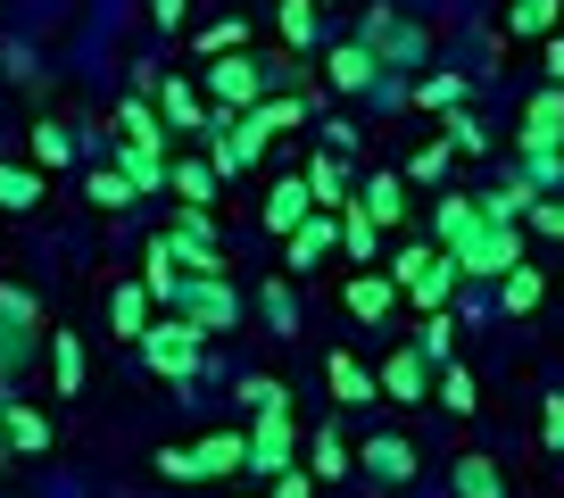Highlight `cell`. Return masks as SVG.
Listing matches in <instances>:
<instances>
[{"instance_id": "1", "label": "cell", "mask_w": 564, "mask_h": 498, "mask_svg": "<svg viewBox=\"0 0 564 498\" xmlns=\"http://www.w3.org/2000/svg\"><path fill=\"white\" fill-rule=\"evenodd\" d=\"M141 366H150V374H166V382H192V374L208 366V333H199L192 316L150 324V333H141Z\"/></svg>"}, {"instance_id": "2", "label": "cell", "mask_w": 564, "mask_h": 498, "mask_svg": "<svg viewBox=\"0 0 564 498\" xmlns=\"http://www.w3.org/2000/svg\"><path fill=\"white\" fill-rule=\"evenodd\" d=\"M448 258H457V274H507V267H523V241H514V225H498V216H474V225L448 241Z\"/></svg>"}, {"instance_id": "3", "label": "cell", "mask_w": 564, "mask_h": 498, "mask_svg": "<svg viewBox=\"0 0 564 498\" xmlns=\"http://www.w3.org/2000/svg\"><path fill=\"white\" fill-rule=\"evenodd\" d=\"M175 307L199 324V333H232V324H241V300H232V283H225V274H183Z\"/></svg>"}, {"instance_id": "4", "label": "cell", "mask_w": 564, "mask_h": 498, "mask_svg": "<svg viewBox=\"0 0 564 498\" xmlns=\"http://www.w3.org/2000/svg\"><path fill=\"white\" fill-rule=\"evenodd\" d=\"M514 150H523V159H547V150H564V84H547V91H531V100H523Z\"/></svg>"}, {"instance_id": "5", "label": "cell", "mask_w": 564, "mask_h": 498, "mask_svg": "<svg viewBox=\"0 0 564 498\" xmlns=\"http://www.w3.org/2000/svg\"><path fill=\"white\" fill-rule=\"evenodd\" d=\"M265 91H274V75H265L258 58H241V51H225V58L208 67V100H216V108H258Z\"/></svg>"}, {"instance_id": "6", "label": "cell", "mask_w": 564, "mask_h": 498, "mask_svg": "<svg viewBox=\"0 0 564 498\" xmlns=\"http://www.w3.org/2000/svg\"><path fill=\"white\" fill-rule=\"evenodd\" d=\"M291 448H300L291 408H265L258 424H249V474H291Z\"/></svg>"}, {"instance_id": "7", "label": "cell", "mask_w": 564, "mask_h": 498, "mask_svg": "<svg viewBox=\"0 0 564 498\" xmlns=\"http://www.w3.org/2000/svg\"><path fill=\"white\" fill-rule=\"evenodd\" d=\"M382 391L406 399V408H415V399H432V357H423V349H390V357H382Z\"/></svg>"}, {"instance_id": "8", "label": "cell", "mask_w": 564, "mask_h": 498, "mask_svg": "<svg viewBox=\"0 0 564 498\" xmlns=\"http://www.w3.org/2000/svg\"><path fill=\"white\" fill-rule=\"evenodd\" d=\"M216 183H225V175L208 166V150H183V159L166 166V192H175L183 208H208V199H216Z\"/></svg>"}, {"instance_id": "9", "label": "cell", "mask_w": 564, "mask_h": 498, "mask_svg": "<svg viewBox=\"0 0 564 498\" xmlns=\"http://www.w3.org/2000/svg\"><path fill=\"white\" fill-rule=\"evenodd\" d=\"M249 465V441L241 432H208V441L192 448V481H216V474H241Z\"/></svg>"}, {"instance_id": "10", "label": "cell", "mask_w": 564, "mask_h": 498, "mask_svg": "<svg viewBox=\"0 0 564 498\" xmlns=\"http://www.w3.org/2000/svg\"><path fill=\"white\" fill-rule=\"evenodd\" d=\"M333 241H340V225H333V216H307L300 232H282V267H291V274H307V267H316V258H324Z\"/></svg>"}, {"instance_id": "11", "label": "cell", "mask_w": 564, "mask_h": 498, "mask_svg": "<svg viewBox=\"0 0 564 498\" xmlns=\"http://www.w3.org/2000/svg\"><path fill=\"white\" fill-rule=\"evenodd\" d=\"M357 208H366L373 216V225H406V175H390V166H382V175H366V192H357Z\"/></svg>"}, {"instance_id": "12", "label": "cell", "mask_w": 564, "mask_h": 498, "mask_svg": "<svg viewBox=\"0 0 564 498\" xmlns=\"http://www.w3.org/2000/svg\"><path fill=\"white\" fill-rule=\"evenodd\" d=\"M150 307H159V300H150V283H117V291H108V324H117V340L150 333Z\"/></svg>"}, {"instance_id": "13", "label": "cell", "mask_w": 564, "mask_h": 498, "mask_svg": "<svg viewBox=\"0 0 564 498\" xmlns=\"http://www.w3.org/2000/svg\"><path fill=\"white\" fill-rule=\"evenodd\" d=\"M307 199H316V192H307V175L274 183V199H265V232H300L307 216H316V208H307Z\"/></svg>"}, {"instance_id": "14", "label": "cell", "mask_w": 564, "mask_h": 498, "mask_svg": "<svg viewBox=\"0 0 564 498\" xmlns=\"http://www.w3.org/2000/svg\"><path fill=\"white\" fill-rule=\"evenodd\" d=\"M340 300H349L357 324H382L390 307H399V283H382V274H349V291H340Z\"/></svg>"}, {"instance_id": "15", "label": "cell", "mask_w": 564, "mask_h": 498, "mask_svg": "<svg viewBox=\"0 0 564 498\" xmlns=\"http://www.w3.org/2000/svg\"><path fill=\"white\" fill-rule=\"evenodd\" d=\"M159 117L175 124V133H199V124H208L216 108H208V100H199V91H192V84L175 75V84H159Z\"/></svg>"}, {"instance_id": "16", "label": "cell", "mask_w": 564, "mask_h": 498, "mask_svg": "<svg viewBox=\"0 0 564 498\" xmlns=\"http://www.w3.org/2000/svg\"><path fill=\"white\" fill-rule=\"evenodd\" d=\"M540 300H547V274L540 267H507V274H498V307H507V316H531Z\"/></svg>"}, {"instance_id": "17", "label": "cell", "mask_w": 564, "mask_h": 498, "mask_svg": "<svg viewBox=\"0 0 564 498\" xmlns=\"http://www.w3.org/2000/svg\"><path fill=\"white\" fill-rule=\"evenodd\" d=\"M324 75H333V91H366V84H382V67H373V51H366V42L333 51V58H324Z\"/></svg>"}, {"instance_id": "18", "label": "cell", "mask_w": 564, "mask_h": 498, "mask_svg": "<svg viewBox=\"0 0 564 498\" xmlns=\"http://www.w3.org/2000/svg\"><path fill=\"white\" fill-rule=\"evenodd\" d=\"M117 133H124V142H141V150H166V117L150 100H117Z\"/></svg>"}, {"instance_id": "19", "label": "cell", "mask_w": 564, "mask_h": 498, "mask_svg": "<svg viewBox=\"0 0 564 498\" xmlns=\"http://www.w3.org/2000/svg\"><path fill=\"white\" fill-rule=\"evenodd\" d=\"M117 166L133 175V192H166V166L175 159H166V150H141V142H117Z\"/></svg>"}, {"instance_id": "20", "label": "cell", "mask_w": 564, "mask_h": 498, "mask_svg": "<svg viewBox=\"0 0 564 498\" xmlns=\"http://www.w3.org/2000/svg\"><path fill=\"white\" fill-rule=\"evenodd\" d=\"M141 283H150V300H159V307H175V291H183V274H175V241H150V258H141Z\"/></svg>"}, {"instance_id": "21", "label": "cell", "mask_w": 564, "mask_h": 498, "mask_svg": "<svg viewBox=\"0 0 564 498\" xmlns=\"http://www.w3.org/2000/svg\"><path fill=\"white\" fill-rule=\"evenodd\" d=\"M0 441L9 448H51V415L42 408H0Z\"/></svg>"}, {"instance_id": "22", "label": "cell", "mask_w": 564, "mask_h": 498, "mask_svg": "<svg viewBox=\"0 0 564 498\" xmlns=\"http://www.w3.org/2000/svg\"><path fill=\"white\" fill-rule=\"evenodd\" d=\"M84 192H91V208H117V216H124V208H133V199H141L124 166H91V175H84Z\"/></svg>"}, {"instance_id": "23", "label": "cell", "mask_w": 564, "mask_h": 498, "mask_svg": "<svg viewBox=\"0 0 564 498\" xmlns=\"http://www.w3.org/2000/svg\"><path fill=\"white\" fill-rule=\"evenodd\" d=\"M51 382H58V399L84 391V340L75 333H51Z\"/></svg>"}, {"instance_id": "24", "label": "cell", "mask_w": 564, "mask_h": 498, "mask_svg": "<svg viewBox=\"0 0 564 498\" xmlns=\"http://www.w3.org/2000/svg\"><path fill=\"white\" fill-rule=\"evenodd\" d=\"M366 474L373 481H406V474H415V448H406L399 432H390V441H366Z\"/></svg>"}, {"instance_id": "25", "label": "cell", "mask_w": 564, "mask_h": 498, "mask_svg": "<svg viewBox=\"0 0 564 498\" xmlns=\"http://www.w3.org/2000/svg\"><path fill=\"white\" fill-rule=\"evenodd\" d=\"M448 481H457V498H507V481H498L490 457H457V465H448Z\"/></svg>"}, {"instance_id": "26", "label": "cell", "mask_w": 564, "mask_h": 498, "mask_svg": "<svg viewBox=\"0 0 564 498\" xmlns=\"http://www.w3.org/2000/svg\"><path fill=\"white\" fill-rule=\"evenodd\" d=\"M307 192H316V208H357V199H349V175H340V159H307Z\"/></svg>"}, {"instance_id": "27", "label": "cell", "mask_w": 564, "mask_h": 498, "mask_svg": "<svg viewBox=\"0 0 564 498\" xmlns=\"http://www.w3.org/2000/svg\"><path fill=\"white\" fill-rule=\"evenodd\" d=\"M556 18H564V0H514V9H507L514 42H531V34H556Z\"/></svg>"}, {"instance_id": "28", "label": "cell", "mask_w": 564, "mask_h": 498, "mask_svg": "<svg viewBox=\"0 0 564 498\" xmlns=\"http://www.w3.org/2000/svg\"><path fill=\"white\" fill-rule=\"evenodd\" d=\"M274 25H282L291 51H307V42H316V0H274Z\"/></svg>"}, {"instance_id": "29", "label": "cell", "mask_w": 564, "mask_h": 498, "mask_svg": "<svg viewBox=\"0 0 564 498\" xmlns=\"http://www.w3.org/2000/svg\"><path fill=\"white\" fill-rule=\"evenodd\" d=\"M415 108H432V117L465 108V75H423V84H415Z\"/></svg>"}, {"instance_id": "30", "label": "cell", "mask_w": 564, "mask_h": 498, "mask_svg": "<svg viewBox=\"0 0 564 498\" xmlns=\"http://www.w3.org/2000/svg\"><path fill=\"white\" fill-rule=\"evenodd\" d=\"M474 216H481V199H465V192H448V199H432V225H441V249H448V241H457V232H465V225H474Z\"/></svg>"}, {"instance_id": "31", "label": "cell", "mask_w": 564, "mask_h": 498, "mask_svg": "<svg viewBox=\"0 0 564 498\" xmlns=\"http://www.w3.org/2000/svg\"><path fill=\"white\" fill-rule=\"evenodd\" d=\"M432 391H441V408H448V415H474V374H465L457 357L441 366V382H432Z\"/></svg>"}, {"instance_id": "32", "label": "cell", "mask_w": 564, "mask_h": 498, "mask_svg": "<svg viewBox=\"0 0 564 498\" xmlns=\"http://www.w3.org/2000/svg\"><path fill=\"white\" fill-rule=\"evenodd\" d=\"M333 391H340V399H349V408H366V399H373V374H366V366H357V357H349V349H340V357H333Z\"/></svg>"}, {"instance_id": "33", "label": "cell", "mask_w": 564, "mask_h": 498, "mask_svg": "<svg viewBox=\"0 0 564 498\" xmlns=\"http://www.w3.org/2000/svg\"><path fill=\"white\" fill-rule=\"evenodd\" d=\"M340 241H349V258H373V249H382V225H373L366 208H340Z\"/></svg>"}, {"instance_id": "34", "label": "cell", "mask_w": 564, "mask_h": 498, "mask_svg": "<svg viewBox=\"0 0 564 498\" xmlns=\"http://www.w3.org/2000/svg\"><path fill=\"white\" fill-rule=\"evenodd\" d=\"M34 199H42L34 166H0V208H34Z\"/></svg>"}, {"instance_id": "35", "label": "cell", "mask_w": 564, "mask_h": 498, "mask_svg": "<svg viewBox=\"0 0 564 498\" xmlns=\"http://www.w3.org/2000/svg\"><path fill=\"white\" fill-rule=\"evenodd\" d=\"M241 408H249V415H265V408H291V391H282L274 374H241Z\"/></svg>"}, {"instance_id": "36", "label": "cell", "mask_w": 564, "mask_h": 498, "mask_svg": "<svg viewBox=\"0 0 564 498\" xmlns=\"http://www.w3.org/2000/svg\"><path fill=\"white\" fill-rule=\"evenodd\" d=\"M0 324H18V333H34V340H42V307L25 300L18 283H0Z\"/></svg>"}, {"instance_id": "37", "label": "cell", "mask_w": 564, "mask_h": 498, "mask_svg": "<svg viewBox=\"0 0 564 498\" xmlns=\"http://www.w3.org/2000/svg\"><path fill=\"white\" fill-rule=\"evenodd\" d=\"M67 159H75V142H67V133H58V124H34V166H42V175H58Z\"/></svg>"}, {"instance_id": "38", "label": "cell", "mask_w": 564, "mask_h": 498, "mask_svg": "<svg viewBox=\"0 0 564 498\" xmlns=\"http://www.w3.org/2000/svg\"><path fill=\"white\" fill-rule=\"evenodd\" d=\"M258 117H265V133H291V124H300L307 108L291 100V91H265V100H258Z\"/></svg>"}, {"instance_id": "39", "label": "cell", "mask_w": 564, "mask_h": 498, "mask_svg": "<svg viewBox=\"0 0 564 498\" xmlns=\"http://www.w3.org/2000/svg\"><path fill=\"white\" fill-rule=\"evenodd\" d=\"M448 150H457V142H448V133H441V142H423L406 175H415V183H441V175H448Z\"/></svg>"}, {"instance_id": "40", "label": "cell", "mask_w": 564, "mask_h": 498, "mask_svg": "<svg viewBox=\"0 0 564 498\" xmlns=\"http://www.w3.org/2000/svg\"><path fill=\"white\" fill-rule=\"evenodd\" d=\"M349 474V448H340V432H316V481H340Z\"/></svg>"}, {"instance_id": "41", "label": "cell", "mask_w": 564, "mask_h": 498, "mask_svg": "<svg viewBox=\"0 0 564 498\" xmlns=\"http://www.w3.org/2000/svg\"><path fill=\"white\" fill-rule=\"evenodd\" d=\"M265 324H274V333H291V324H300V300H291V283H265Z\"/></svg>"}, {"instance_id": "42", "label": "cell", "mask_w": 564, "mask_h": 498, "mask_svg": "<svg viewBox=\"0 0 564 498\" xmlns=\"http://www.w3.org/2000/svg\"><path fill=\"white\" fill-rule=\"evenodd\" d=\"M448 142H457V150H490V133H481L465 108H448Z\"/></svg>"}, {"instance_id": "43", "label": "cell", "mask_w": 564, "mask_h": 498, "mask_svg": "<svg viewBox=\"0 0 564 498\" xmlns=\"http://www.w3.org/2000/svg\"><path fill=\"white\" fill-rule=\"evenodd\" d=\"M523 175L540 183V192H556V183H564V150H547V159H523Z\"/></svg>"}, {"instance_id": "44", "label": "cell", "mask_w": 564, "mask_h": 498, "mask_svg": "<svg viewBox=\"0 0 564 498\" xmlns=\"http://www.w3.org/2000/svg\"><path fill=\"white\" fill-rule=\"evenodd\" d=\"M423 357H441V366H448V307H441V316H423Z\"/></svg>"}, {"instance_id": "45", "label": "cell", "mask_w": 564, "mask_h": 498, "mask_svg": "<svg viewBox=\"0 0 564 498\" xmlns=\"http://www.w3.org/2000/svg\"><path fill=\"white\" fill-rule=\"evenodd\" d=\"M199 51H208V58H225V51H241V25H208V34H199Z\"/></svg>"}, {"instance_id": "46", "label": "cell", "mask_w": 564, "mask_h": 498, "mask_svg": "<svg viewBox=\"0 0 564 498\" xmlns=\"http://www.w3.org/2000/svg\"><path fill=\"white\" fill-rule=\"evenodd\" d=\"M274 498H316V474H300V465H291V474H274Z\"/></svg>"}, {"instance_id": "47", "label": "cell", "mask_w": 564, "mask_h": 498, "mask_svg": "<svg viewBox=\"0 0 564 498\" xmlns=\"http://www.w3.org/2000/svg\"><path fill=\"white\" fill-rule=\"evenodd\" d=\"M150 18H159L166 34H183V18H192V0H150Z\"/></svg>"}, {"instance_id": "48", "label": "cell", "mask_w": 564, "mask_h": 498, "mask_svg": "<svg viewBox=\"0 0 564 498\" xmlns=\"http://www.w3.org/2000/svg\"><path fill=\"white\" fill-rule=\"evenodd\" d=\"M159 474L166 481H192V448H159Z\"/></svg>"}, {"instance_id": "49", "label": "cell", "mask_w": 564, "mask_h": 498, "mask_svg": "<svg viewBox=\"0 0 564 498\" xmlns=\"http://www.w3.org/2000/svg\"><path fill=\"white\" fill-rule=\"evenodd\" d=\"M540 441H547V448H564V399H547V415H540Z\"/></svg>"}, {"instance_id": "50", "label": "cell", "mask_w": 564, "mask_h": 498, "mask_svg": "<svg viewBox=\"0 0 564 498\" xmlns=\"http://www.w3.org/2000/svg\"><path fill=\"white\" fill-rule=\"evenodd\" d=\"M531 225H540V232H556V241H564V199H540V208H531Z\"/></svg>"}, {"instance_id": "51", "label": "cell", "mask_w": 564, "mask_h": 498, "mask_svg": "<svg viewBox=\"0 0 564 498\" xmlns=\"http://www.w3.org/2000/svg\"><path fill=\"white\" fill-rule=\"evenodd\" d=\"M547 84H564V42H547Z\"/></svg>"}]
</instances>
